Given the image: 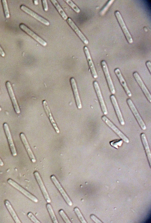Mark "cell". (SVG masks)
Returning a JSON list of instances; mask_svg holds the SVG:
<instances>
[{"label": "cell", "mask_w": 151, "mask_h": 223, "mask_svg": "<svg viewBox=\"0 0 151 223\" xmlns=\"http://www.w3.org/2000/svg\"><path fill=\"white\" fill-rule=\"evenodd\" d=\"M115 14L127 40L129 43H132L133 42L132 38L126 27L120 13L118 11H116L115 12Z\"/></svg>", "instance_id": "cell-1"}, {"label": "cell", "mask_w": 151, "mask_h": 223, "mask_svg": "<svg viewBox=\"0 0 151 223\" xmlns=\"http://www.w3.org/2000/svg\"><path fill=\"white\" fill-rule=\"evenodd\" d=\"M127 101L141 128L143 130H145L146 126L132 101L130 98L127 99Z\"/></svg>", "instance_id": "cell-2"}, {"label": "cell", "mask_w": 151, "mask_h": 223, "mask_svg": "<svg viewBox=\"0 0 151 223\" xmlns=\"http://www.w3.org/2000/svg\"><path fill=\"white\" fill-rule=\"evenodd\" d=\"M101 65L106 78L110 91L112 94H114L116 93L115 90L110 76L106 63L105 61L102 60L101 62Z\"/></svg>", "instance_id": "cell-3"}, {"label": "cell", "mask_w": 151, "mask_h": 223, "mask_svg": "<svg viewBox=\"0 0 151 223\" xmlns=\"http://www.w3.org/2000/svg\"><path fill=\"white\" fill-rule=\"evenodd\" d=\"M7 182L9 184L19 190L31 201L35 203H37L38 201V199L35 196L24 189L12 180L9 179L7 180Z\"/></svg>", "instance_id": "cell-4"}, {"label": "cell", "mask_w": 151, "mask_h": 223, "mask_svg": "<svg viewBox=\"0 0 151 223\" xmlns=\"http://www.w3.org/2000/svg\"><path fill=\"white\" fill-rule=\"evenodd\" d=\"M102 120L113 130L125 142L129 143V140L128 138L106 116L102 117Z\"/></svg>", "instance_id": "cell-5"}, {"label": "cell", "mask_w": 151, "mask_h": 223, "mask_svg": "<svg viewBox=\"0 0 151 223\" xmlns=\"http://www.w3.org/2000/svg\"><path fill=\"white\" fill-rule=\"evenodd\" d=\"M50 178L56 188L61 194L67 204L70 206H72L73 205L72 202L61 185L55 177L54 175H52L51 176Z\"/></svg>", "instance_id": "cell-6"}, {"label": "cell", "mask_w": 151, "mask_h": 223, "mask_svg": "<svg viewBox=\"0 0 151 223\" xmlns=\"http://www.w3.org/2000/svg\"><path fill=\"white\" fill-rule=\"evenodd\" d=\"M19 27L22 30L32 37L42 46H45L47 45V43L45 41L24 24H21L19 25Z\"/></svg>", "instance_id": "cell-7"}, {"label": "cell", "mask_w": 151, "mask_h": 223, "mask_svg": "<svg viewBox=\"0 0 151 223\" xmlns=\"http://www.w3.org/2000/svg\"><path fill=\"white\" fill-rule=\"evenodd\" d=\"M3 126L11 153L13 156H16L17 155V152L13 141L9 126L7 123H4Z\"/></svg>", "instance_id": "cell-8"}, {"label": "cell", "mask_w": 151, "mask_h": 223, "mask_svg": "<svg viewBox=\"0 0 151 223\" xmlns=\"http://www.w3.org/2000/svg\"><path fill=\"white\" fill-rule=\"evenodd\" d=\"M20 8L22 11L33 17L43 24L47 26L50 25V23L47 20L39 15L25 6L22 5L21 6Z\"/></svg>", "instance_id": "cell-9"}, {"label": "cell", "mask_w": 151, "mask_h": 223, "mask_svg": "<svg viewBox=\"0 0 151 223\" xmlns=\"http://www.w3.org/2000/svg\"><path fill=\"white\" fill-rule=\"evenodd\" d=\"M93 85L99 101L102 112L104 114L106 115L108 114L107 108L105 105L98 84L96 81H94L93 82Z\"/></svg>", "instance_id": "cell-10"}, {"label": "cell", "mask_w": 151, "mask_h": 223, "mask_svg": "<svg viewBox=\"0 0 151 223\" xmlns=\"http://www.w3.org/2000/svg\"><path fill=\"white\" fill-rule=\"evenodd\" d=\"M6 86L11 99L15 111L17 114H19L20 112V111L19 106L15 97L12 87L9 81L6 82Z\"/></svg>", "instance_id": "cell-11"}, {"label": "cell", "mask_w": 151, "mask_h": 223, "mask_svg": "<svg viewBox=\"0 0 151 223\" xmlns=\"http://www.w3.org/2000/svg\"><path fill=\"white\" fill-rule=\"evenodd\" d=\"M133 75L136 81L141 87L147 100L150 102H151V96L150 94L145 85L139 75L137 72H134Z\"/></svg>", "instance_id": "cell-12"}, {"label": "cell", "mask_w": 151, "mask_h": 223, "mask_svg": "<svg viewBox=\"0 0 151 223\" xmlns=\"http://www.w3.org/2000/svg\"><path fill=\"white\" fill-rule=\"evenodd\" d=\"M34 175L46 201L47 203H50L51 199L39 173L35 171L34 172Z\"/></svg>", "instance_id": "cell-13"}, {"label": "cell", "mask_w": 151, "mask_h": 223, "mask_svg": "<svg viewBox=\"0 0 151 223\" xmlns=\"http://www.w3.org/2000/svg\"><path fill=\"white\" fill-rule=\"evenodd\" d=\"M70 81L77 106L78 109H81L82 106L75 79L74 78L71 77Z\"/></svg>", "instance_id": "cell-14"}, {"label": "cell", "mask_w": 151, "mask_h": 223, "mask_svg": "<svg viewBox=\"0 0 151 223\" xmlns=\"http://www.w3.org/2000/svg\"><path fill=\"white\" fill-rule=\"evenodd\" d=\"M83 50L92 75L94 78H96L98 77V75L91 57L88 49L87 46H85L83 48Z\"/></svg>", "instance_id": "cell-15"}, {"label": "cell", "mask_w": 151, "mask_h": 223, "mask_svg": "<svg viewBox=\"0 0 151 223\" xmlns=\"http://www.w3.org/2000/svg\"><path fill=\"white\" fill-rule=\"evenodd\" d=\"M110 98L119 121L121 125H123L125 124V122L116 98L113 95H111Z\"/></svg>", "instance_id": "cell-16"}, {"label": "cell", "mask_w": 151, "mask_h": 223, "mask_svg": "<svg viewBox=\"0 0 151 223\" xmlns=\"http://www.w3.org/2000/svg\"><path fill=\"white\" fill-rule=\"evenodd\" d=\"M67 22L72 29L76 33L81 41L86 44L88 43V41L83 34L79 30L73 20L70 18H68Z\"/></svg>", "instance_id": "cell-17"}, {"label": "cell", "mask_w": 151, "mask_h": 223, "mask_svg": "<svg viewBox=\"0 0 151 223\" xmlns=\"http://www.w3.org/2000/svg\"><path fill=\"white\" fill-rule=\"evenodd\" d=\"M42 104L45 113L48 118H49V119L55 130L57 133H59L60 132L52 116L47 101L45 100H43L42 102Z\"/></svg>", "instance_id": "cell-18"}, {"label": "cell", "mask_w": 151, "mask_h": 223, "mask_svg": "<svg viewBox=\"0 0 151 223\" xmlns=\"http://www.w3.org/2000/svg\"><path fill=\"white\" fill-rule=\"evenodd\" d=\"M20 137L31 161L33 163H35L36 161L35 158L30 147L25 135L23 133H21L20 134Z\"/></svg>", "instance_id": "cell-19"}, {"label": "cell", "mask_w": 151, "mask_h": 223, "mask_svg": "<svg viewBox=\"0 0 151 223\" xmlns=\"http://www.w3.org/2000/svg\"><path fill=\"white\" fill-rule=\"evenodd\" d=\"M114 72L127 94L129 97H131L132 94L127 86L126 82L123 77L120 70L119 68H116L115 69Z\"/></svg>", "instance_id": "cell-20"}, {"label": "cell", "mask_w": 151, "mask_h": 223, "mask_svg": "<svg viewBox=\"0 0 151 223\" xmlns=\"http://www.w3.org/2000/svg\"><path fill=\"white\" fill-rule=\"evenodd\" d=\"M140 137L148 161L150 164L151 154L145 135L144 133H142L140 135Z\"/></svg>", "instance_id": "cell-21"}, {"label": "cell", "mask_w": 151, "mask_h": 223, "mask_svg": "<svg viewBox=\"0 0 151 223\" xmlns=\"http://www.w3.org/2000/svg\"><path fill=\"white\" fill-rule=\"evenodd\" d=\"M4 204L15 222L17 223H21L9 201L6 200L4 201Z\"/></svg>", "instance_id": "cell-22"}, {"label": "cell", "mask_w": 151, "mask_h": 223, "mask_svg": "<svg viewBox=\"0 0 151 223\" xmlns=\"http://www.w3.org/2000/svg\"><path fill=\"white\" fill-rule=\"evenodd\" d=\"M50 1L52 2V4L55 7L56 9L58 10V12L59 14L63 18L64 20H66L68 19V16L66 14H65L64 11L63 9L60 6L59 3L56 0H51Z\"/></svg>", "instance_id": "cell-23"}, {"label": "cell", "mask_w": 151, "mask_h": 223, "mask_svg": "<svg viewBox=\"0 0 151 223\" xmlns=\"http://www.w3.org/2000/svg\"><path fill=\"white\" fill-rule=\"evenodd\" d=\"M46 207L53 222L54 223H58V221L51 205L49 203H47L46 205Z\"/></svg>", "instance_id": "cell-24"}, {"label": "cell", "mask_w": 151, "mask_h": 223, "mask_svg": "<svg viewBox=\"0 0 151 223\" xmlns=\"http://www.w3.org/2000/svg\"><path fill=\"white\" fill-rule=\"evenodd\" d=\"M1 1L5 16L6 18H8L10 17V16L7 1L6 0H1Z\"/></svg>", "instance_id": "cell-25"}, {"label": "cell", "mask_w": 151, "mask_h": 223, "mask_svg": "<svg viewBox=\"0 0 151 223\" xmlns=\"http://www.w3.org/2000/svg\"><path fill=\"white\" fill-rule=\"evenodd\" d=\"M114 1V0H110L107 2L100 12V14L101 15H103L106 13Z\"/></svg>", "instance_id": "cell-26"}, {"label": "cell", "mask_w": 151, "mask_h": 223, "mask_svg": "<svg viewBox=\"0 0 151 223\" xmlns=\"http://www.w3.org/2000/svg\"><path fill=\"white\" fill-rule=\"evenodd\" d=\"M67 3L68 4L71 8L77 13H79L80 10L78 7L71 0H65Z\"/></svg>", "instance_id": "cell-27"}, {"label": "cell", "mask_w": 151, "mask_h": 223, "mask_svg": "<svg viewBox=\"0 0 151 223\" xmlns=\"http://www.w3.org/2000/svg\"><path fill=\"white\" fill-rule=\"evenodd\" d=\"M74 211L81 223H86V221L85 220L79 209L77 207L75 208H74Z\"/></svg>", "instance_id": "cell-28"}, {"label": "cell", "mask_w": 151, "mask_h": 223, "mask_svg": "<svg viewBox=\"0 0 151 223\" xmlns=\"http://www.w3.org/2000/svg\"><path fill=\"white\" fill-rule=\"evenodd\" d=\"M59 213L65 222V223H70L71 222L70 219H68L67 215H66L64 211L63 210H60L59 211Z\"/></svg>", "instance_id": "cell-29"}, {"label": "cell", "mask_w": 151, "mask_h": 223, "mask_svg": "<svg viewBox=\"0 0 151 223\" xmlns=\"http://www.w3.org/2000/svg\"><path fill=\"white\" fill-rule=\"evenodd\" d=\"M27 216L34 223H40V222L37 219L32 213L30 212L28 213L27 214Z\"/></svg>", "instance_id": "cell-30"}, {"label": "cell", "mask_w": 151, "mask_h": 223, "mask_svg": "<svg viewBox=\"0 0 151 223\" xmlns=\"http://www.w3.org/2000/svg\"><path fill=\"white\" fill-rule=\"evenodd\" d=\"M42 4L44 10L47 11L48 9V7L47 1L46 0H42Z\"/></svg>", "instance_id": "cell-31"}, {"label": "cell", "mask_w": 151, "mask_h": 223, "mask_svg": "<svg viewBox=\"0 0 151 223\" xmlns=\"http://www.w3.org/2000/svg\"><path fill=\"white\" fill-rule=\"evenodd\" d=\"M146 65L150 73L151 70V63L149 61H147L146 62Z\"/></svg>", "instance_id": "cell-32"}, {"label": "cell", "mask_w": 151, "mask_h": 223, "mask_svg": "<svg viewBox=\"0 0 151 223\" xmlns=\"http://www.w3.org/2000/svg\"><path fill=\"white\" fill-rule=\"evenodd\" d=\"M0 55L2 57H4L5 54L3 49L0 46Z\"/></svg>", "instance_id": "cell-33"}, {"label": "cell", "mask_w": 151, "mask_h": 223, "mask_svg": "<svg viewBox=\"0 0 151 223\" xmlns=\"http://www.w3.org/2000/svg\"><path fill=\"white\" fill-rule=\"evenodd\" d=\"M33 1L34 4L35 5H37L38 4V0H34Z\"/></svg>", "instance_id": "cell-34"}, {"label": "cell", "mask_w": 151, "mask_h": 223, "mask_svg": "<svg viewBox=\"0 0 151 223\" xmlns=\"http://www.w3.org/2000/svg\"><path fill=\"white\" fill-rule=\"evenodd\" d=\"M3 165H4L3 162L0 158V166H3Z\"/></svg>", "instance_id": "cell-35"}, {"label": "cell", "mask_w": 151, "mask_h": 223, "mask_svg": "<svg viewBox=\"0 0 151 223\" xmlns=\"http://www.w3.org/2000/svg\"><path fill=\"white\" fill-rule=\"evenodd\" d=\"M1 107H0V111H1Z\"/></svg>", "instance_id": "cell-36"}, {"label": "cell", "mask_w": 151, "mask_h": 223, "mask_svg": "<svg viewBox=\"0 0 151 223\" xmlns=\"http://www.w3.org/2000/svg\"><path fill=\"white\" fill-rule=\"evenodd\" d=\"M1 94L0 89V94Z\"/></svg>", "instance_id": "cell-37"}]
</instances>
